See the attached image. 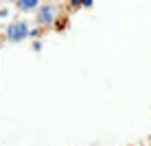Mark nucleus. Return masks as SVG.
Wrapping results in <instances>:
<instances>
[{
	"label": "nucleus",
	"mask_w": 151,
	"mask_h": 146,
	"mask_svg": "<svg viewBox=\"0 0 151 146\" xmlns=\"http://www.w3.org/2000/svg\"><path fill=\"white\" fill-rule=\"evenodd\" d=\"M40 4L42 0H15V9L20 13H35Z\"/></svg>",
	"instance_id": "nucleus-3"
},
{
	"label": "nucleus",
	"mask_w": 151,
	"mask_h": 146,
	"mask_svg": "<svg viewBox=\"0 0 151 146\" xmlns=\"http://www.w3.org/2000/svg\"><path fill=\"white\" fill-rule=\"evenodd\" d=\"M57 18H59V9H57L55 2H42L35 11V24L40 28H50L55 26Z\"/></svg>",
	"instance_id": "nucleus-2"
},
{
	"label": "nucleus",
	"mask_w": 151,
	"mask_h": 146,
	"mask_svg": "<svg viewBox=\"0 0 151 146\" xmlns=\"http://www.w3.org/2000/svg\"><path fill=\"white\" fill-rule=\"evenodd\" d=\"M40 48H42V41L35 39V41H33V50H40Z\"/></svg>",
	"instance_id": "nucleus-5"
},
{
	"label": "nucleus",
	"mask_w": 151,
	"mask_h": 146,
	"mask_svg": "<svg viewBox=\"0 0 151 146\" xmlns=\"http://www.w3.org/2000/svg\"><path fill=\"white\" fill-rule=\"evenodd\" d=\"M7 2H15V0H7Z\"/></svg>",
	"instance_id": "nucleus-7"
},
{
	"label": "nucleus",
	"mask_w": 151,
	"mask_h": 146,
	"mask_svg": "<svg viewBox=\"0 0 151 146\" xmlns=\"http://www.w3.org/2000/svg\"><path fill=\"white\" fill-rule=\"evenodd\" d=\"M7 15H9L7 9H0V18H7Z\"/></svg>",
	"instance_id": "nucleus-6"
},
{
	"label": "nucleus",
	"mask_w": 151,
	"mask_h": 146,
	"mask_svg": "<svg viewBox=\"0 0 151 146\" xmlns=\"http://www.w3.org/2000/svg\"><path fill=\"white\" fill-rule=\"evenodd\" d=\"M94 4V0H81V9H90Z\"/></svg>",
	"instance_id": "nucleus-4"
},
{
	"label": "nucleus",
	"mask_w": 151,
	"mask_h": 146,
	"mask_svg": "<svg viewBox=\"0 0 151 146\" xmlns=\"http://www.w3.org/2000/svg\"><path fill=\"white\" fill-rule=\"evenodd\" d=\"M24 39H31V24L27 20H11L4 28V41L7 44H20Z\"/></svg>",
	"instance_id": "nucleus-1"
}]
</instances>
